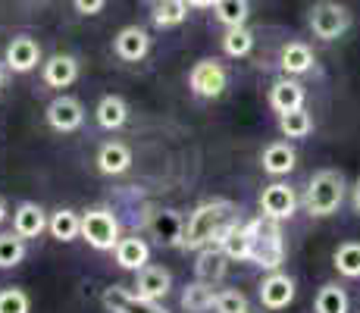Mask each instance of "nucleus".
I'll return each instance as SVG.
<instances>
[{
	"label": "nucleus",
	"mask_w": 360,
	"mask_h": 313,
	"mask_svg": "<svg viewBox=\"0 0 360 313\" xmlns=\"http://www.w3.org/2000/svg\"><path fill=\"white\" fill-rule=\"evenodd\" d=\"M185 4H188L191 10H213L219 0H185Z\"/></svg>",
	"instance_id": "37"
},
{
	"label": "nucleus",
	"mask_w": 360,
	"mask_h": 313,
	"mask_svg": "<svg viewBox=\"0 0 360 313\" xmlns=\"http://www.w3.org/2000/svg\"><path fill=\"white\" fill-rule=\"evenodd\" d=\"M113 257H116V267L120 269L138 273V269H144L150 263V245L144 238H138V235H122Z\"/></svg>",
	"instance_id": "20"
},
{
	"label": "nucleus",
	"mask_w": 360,
	"mask_h": 313,
	"mask_svg": "<svg viewBox=\"0 0 360 313\" xmlns=\"http://www.w3.org/2000/svg\"><path fill=\"white\" fill-rule=\"evenodd\" d=\"M348 191H351V207H354V213L360 217V179H354V185H351Z\"/></svg>",
	"instance_id": "36"
},
{
	"label": "nucleus",
	"mask_w": 360,
	"mask_h": 313,
	"mask_svg": "<svg viewBox=\"0 0 360 313\" xmlns=\"http://www.w3.org/2000/svg\"><path fill=\"white\" fill-rule=\"evenodd\" d=\"M260 166H263V172H266V176L282 179V176H288V172L297 166V151L288 141H273V144H266V148H263Z\"/></svg>",
	"instance_id": "19"
},
{
	"label": "nucleus",
	"mask_w": 360,
	"mask_h": 313,
	"mask_svg": "<svg viewBox=\"0 0 360 313\" xmlns=\"http://www.w3.org/2000/svg\"><path fill=\"white\" fill-rule=\"evenodd\" d=\"M332 267L345 279H360V241H342L332 250Z\"/></svg>",
	"instance_id": "28"
},
{
	"label": "nucleus",
	"mask_w": 360,
	"mask_h": 313,
	"mask_svg": "<svg viewBox=\"0 0 360 313\" xmlns=\"http://www.w3.org/2000/svg\"><path fill=\"white\" fill-rule=\"evenodd\" d=\"M150 232H154V238L160 241V245H169V248H182L185 241V219L179 210H157L150 213L148 219Z\"/></svg>",
	"instance_id": "17"
},
{
	"label": "nucleus",
	"mask_w": 360,
	"mask_h": 313,
	"mask_svg": "<svg viewBox=\"0 0 360 313\" xmlns=\"http://www.w3.org/2000/svg\"><path fill=\"white\" fill-rule=\"evenodd\" d=\"M235 219V204L226 198H213V200H204L198 204L195 210L188 213L185 219V241L182 248L185 250H200L213 241V235L226 226V222Z\"/></svg>",
	"instance_id": "1"
},
{
	"label": "nucleus",
	"mask_w": 360,
	"mask_h": 313,
	"mask_svg": "<svg viewBox=\"0 0 360 313\" xmlns=\"http://www.w3.org/2000/svg\"><path fill=\"white\" fill-rule=\"evenodd\" d=\"M0 313H32V298L25 288H0Z\"/></svg>",
	"instance_id": "34"
},
{
	"label": "nucleus",
	"mask_w": 360,
	"mask_h": 313,
	"mask_svg": "<svg viewBox=\"0 0 360 313\" xmlns=\"http://www.w3.org/2000/svg\"><path fill=\"white\" fill-rule=\"evenodd\" d=\"M254 44H257V34L248 29V25H241V29H226V34H223V53L232 60L251 57Z\"/></svg>",
	"instance_id": "29"
},
{
	"label": "nucleus",
	"mask_w": 360,
	"mask_h": 313,
	"mask_svg": "<svg viewBox=\"0 0 360 313\" xmlns=\"http://www.w3.org/2000/svg\"><path fill=\"white\" fill-rule=\"evenodd\" d=\"M101 301L110 313H169L163 304L144 301V298H138L126 285H110V288H103Z\"/></svg>",
	"instance_id": "11"
},
{
	"label": "nucleus",
	"mask_w": 360,
	"mask_h": 313,
	"mask_svg": "<svg viewBox=\"0 0 360 313\" xmlns=\"http://www.w3.org/2000/svg\"><path fill=\"white\" fill-rule=\"evenodd\" d=\"M47 222H51L47 210L41 204H34V200H22V204H16V210H13V232L25 241L44 235Z\"/></svg>",
	"instance_id": "16"
},
{
	"label": "nucleus",
	"mask_w": 360,
	"mask_h": 313,
	"mask_svg": "<svg viewBox=\"0 0 360 313\" xmlns=\"http://www.w3.org/2000/svg\"><path fill=\"white\" fill-rule=\"evenodd\" d=\"M213 298H217V291H213V285L210 282H191V285H185V291H182V310L185 313H207V310H213Z\"/></svg>",
	"instance_id": "27"
},
{
	"label": "nucleus",
	"mask_w": 360,
	"mask_h": 313,
	"mask_svg": "<svg viewBox=\"0 0 360 313\" xmlns=\"http://www.w3.org/2000/svg\"><path fill=\"white\" fill-rule=\"evenodd\" d=\"M47 232H51L57 241H75V238H82V213L69 210V207H60V210L51 213Z\"/></svg>",
	"instance_id": "25"
},
{
	"label": "nucleus",
	"mask_w": 360,
	"mask_h": 313,
	"mask_svg": "<svg viewBox=\"0 0 360 313\" xmlns=\"http://www.w3.org/2000/svg\"><path fill=\"white\" fill-rule=\"evenodd\" d=\"M41 79H44L47 88L63 91V88L79 82V60L72 53H53V57H47L41 63Z\"/></svg>",
	"instance_id": "14"
},
{
	"label": "nucleus",
	"mask_w": 360,
	"mask_h": 313,
	"mask_svg": "<svg viewBox=\"0 0 360 313\" xmlns=\"http://www.w3.org/2000/svg\"><path fill=\"white\" fill-rule=\"evenodd\" d=\"M345 194H348L345 172L320 170V172L310 176L307 188H304V210L316 219H326V217H332V213H338V207L345 204Z\"/></svg>",
	"instance_id": "2"
},
{
	"label": "nucleus",
	"mask_w": 360,
	"mask_h": 313,
	"mask_svg": "<svg viewBox=\"0 0 360 313\" xmlns=\"http://www.w3.org/2000/svg\"><path fill=\"white\" fill-rule=\"evenodd\" d=\"M188 10L191 6L185 0H157L154 10H150V19H154L157 29H179V25L188 19Z\"/></svg>",
	"instance_id": "26"
},
{
	"label": "nucleus",
	"mask_w": 360,
	"mask_h": 313,
	"mask_svg": "<svg viewBox=\"0 0 360 313\" xmlns=\"http://www.w3.org/2000/svg\"><path fill=\"white\" fill-rule=\"evenodd\" d=\"M213 16L223 29H241L248 25V16H251V4L248 0H219L213 6Z\"/></svg>",
	"instance_id": "30"
},
{
	"label": "nucleus",
	"mask_w": 360,
	"mask_h": 313,
	"mask_svg": "<svg viewBox=\"0 0 360 313\" xmlns=\"http://www.w3.org/2000/svg\"><path fill=\"white\" fill-rule=\"evenodd\" d=\"M25 260V238L16 232H0V269H13Z\"/></svg>",
	"instance_id": "32"
},
{
	"label": "nucleus",
	"mask_w": 360,
	"mask_h": 313,
	"mask_svg": "<svg viewBox=\"0 0 360 313\" xmlns=\"http://www.w3.org/2000/svg\"><path fill=\"white\" fill-rule=\"evenodd\" d=\"M254 235V254L251 263L260 267L263 273H276L285 263V235H282V222L266 219V217H254L248 219Z\"/></svg>",
	"instance_id": "3"
},
{
	"label": "nucleus",
	"mask_w": 360,
	"mask_h": 313,
	"mask_svg": "<svg viewBox=\"0 0 360 313\" xmlns=\"http://www.w3.org/2000/svg\"><path fill=\"white\" fill-rule=\"evenodd\" d=\"M150 44H154V38H150V32L144 25H126V29L116 32L113 53L122 63H141L150 53Z\"/></svg>",
	"instance_id": "12"
},
{
	"label": "nucleus",
	"mask_w": 360,
	"mask_h": 313,
	"mask_svg": "<svg viewBox=\"0 0 360 313\" xmlns=\"http://www.w3.org/2000/svg\"><path fill=\"white\" fill-rule=\"evenodd\" d=\"M94 163H98V170L103 176H122V172L131 170V151L122 141H107V144H101Z\"/></svg>",
	"instance_id": "22"
},
{
	"label": "nucleus",
	"mask_w": 360,
	"mask_h": 313,
	"mask_svg": "<svg viewBox=\"0 0 360 313\" xmlns=\"http://www.w3.org/2000/svg\"><path fill=\"white\" fill-rule=\"evenodd\" d=\"M297 204H301L297 191L288 182H279V179L260 191V217H266V219H276V222L292 219L297 213Z\"/></svg>",
	"instance_id": "7"
},
{
	"label": "nucleus",
	"mask_w": 360,
	"mask_h": 313,
	"mask_svg": "<svg viewBox=\"0 0 360 313\" xmlns=\"http://www.w3.org/2000/svg\"><path fill=\"white\" fill-rule=\"evenodd\" d=\"M295 295H297V285L295 279L288 273H282V269H276V273H266L260 279V288H257V298H260V304L266 310H285L288 304L295 301Z\"/></svg>",
	"instance_id": "9"
},
{
	"label": "nucleus",
	"mask_w": 360,
	"mask_h": 313,
	"mask_svg": "<svg viewBox=\"0 0 360 313\" xmlns=\"http://www.w3.org/2000/svg\"><path fill=\"white\" fill-rule=\"evenodd\" d=\"M75 13H82V16H98L103 13V6H107V0H72Z\"/></svg>",
	"instance_id": "35"
},
{
	"label": "nucleus",
	"mask_w": 360,
	"mask_h": 313,
	"mask_svg": "<svg viewBox=\"0 0 360 313\" xmlns=\"http://www.w3.org/2000/svg\"><path fill=\"white\" fill-rule=\"evenodd\" d=\"M131 291H135L138 298H144V301H157V304H160L163 298L172 291L169 269L148 263L144 269H138V273H135V285H131Z\"/></svg>",
	"instance_id": "13"
},
{
	"label": "nucleus",
	"mask_w": 360,
	"mask_h": 313,
	"mask_svg": "<svg viewBox=\"0 0 360 313\" xmlns=\"http://www.w3.org/2000/svg\"><path fill=\"white\" fill-rule=\"evenodd\" d=\"M94 120L103 132H120L129 122V103L120 94H103L94 107Z\"/></svg>",
	"instance_id": "21"
},
{
	"label": "nucleus",
	"mask_w": 360,
	"mask_h": 313,
	"mask_svg": "<svg viewBox=\"0 0 360 313\" xmlns=\"http://www.w3.org/2000/svg\"><path fill=\"white\" fill-rule=\"evenodd\" d=\"M229 257L223 254L217 245H207V248H200L198 250V263H195V273H198V279L200 282H219L226 276V269H229Z\"/></svg>",
	"instance_id": "23"
},
{
	"label": "nucleus",
	"mask_w": 360,
	"mask_h": 313,
	"mask_svg": "<svg viewBox=\"0 0 360 313\" xmlns=\"http://www.w3.org/2000/svg\"><path fill=\"white\" fill-rule=\"evenodd\" d=\"M314 66H316V57H314V51H310V44H304V41H288V44H282V51H279L282 75L297 79V75L314 72Z\"/></svg>",
	"instance_id": "18"
},
{
	"label": "nucleus",
	"mask_w": 360,
	"mask_h": 313,
	"mask_svg": "<svg viewBox=\"0 0 360 313\" xmlns=\"http://www.w3.org/2000/svg\"><path fill=\"white\" fill-rule=\"evenodd\" d=\"M4 63H6V69H10V72L29 75V72L38 69V63H44V60H41V44L32 38V34H16V38L6 44Z\"/></svg>",
	"instance_id": "10"
},
{
	"label": "nucleus",
	"mask_w": 360,
	"mask_h": 313,
	"mask_svg": "<svg viewBox=\"0 0 360 313\" xmlns=\"http://www.w3.org/2000/svg\"><path fill=\"white\" fill-rule=\"evenodd\" d=\"M188 88L204 101L223 97L226 88H229V69L219 60H198L188 72Z\"/></svg>",
	"instance_id": "6"
},
{
	"label": "nucleus",
	"mask_w": 360,
	"mask_h": 313,
	"mask_svg": "<svg viewBox=\"0 0 360 313\" xmlns=\"http://www.w3.org/2000/svg\"><path fill=\"white\" fill-rule=\"evenodd\" d=\"M213 310L217 313H251V304L238 288H223L213 298Z\"/></svg>",
	"instance_id": "33"
},
{
	"label": "nucleus",
	"mask_w": 360,
	"mask_h": 313,
	"mask_svg": "<svg viewBox=\"0 0 360 313\" xmlns=\"http://www.w3.org/2000/svg\"><path fill=\"white\" fill-rule=\"evenodd\" d=\"M351 23H354V19H351V10L345 4H338V0H316L307 13L310 32H314V38H320V41L345 38L351 29Z\"/></svg>",
	"instance_id": "4"
},
{
	"label": "nucleus",
	"mask_w": 360,
	"mask_h": 313,
	"mask_svg": "<svg viewBox=\"0 0 360 313\" xmlns=\"http://www.w3.org/2000/svg\"><path fill=\"white\" fill-rule=\"evenodd\" d=\"M304 103H307V88L297 79H292V75H282V79H276L273 85H269V107L279 116L292 113V110H301Z\"/></svg>",
	"instance_id": "15"
},
{
	"label": "nucleus",
	"mask_w": 360,
	"mask_h": 313,
	"mask_svg": "<svg viewBox=\"0 0 360 313\" xmlns=\"http://www.w3.org/2000/svg\"><path fill=\"white\" fill-rule=\"evenodd\" d=\"M6 219H10V207H6V200L0 198V226H4Z\"/></svg>",
	"instance_id": "38"
},
{
	"label": "nucleus",
	"mask_w": 360,
	"mask_h": 313,
	"mask_svg": "<svg viewBox=\"0 0 360 313\" xmlns=\"http://www.w3.org/2000/svg\"><path fill=\"white\" fill-rule=\"evenodd\" d=\"M44 120L53 132H60V135H72V132H79L82 125H85V107H82L79 97L57 94L51 103H47Z\"/></svg>",
	"instance_id": "8"
},
{
	"label": "nucleus",
	"mask_w": 360,
	"mask_h": 313,
	"mask_svg": "<svg viewBox=\"0 0 360 313\" xmlns=\"http://www.w3.org/2000/svg\"><path fill=\"white\" fill-rule=\"evenodd\" d=\"M6 72H10V69H6V63H0V91H4V79H6Z\"/></svg>",
	"instance_id": "39"
},
{
	"label": "nucleus",
	"mask_w": 360,
	"mask_h": 313,
	"mask_svg": "<svg viewBox=\"0 0 360 313\" xmlns=\"http://www.w3.org/2000/svg\"><path fill=\"white\" fill-rule=\"evenodd\" d=\"M82 238L94 250H116V245L122 238L120 217L110 207H88L82 213Z\"/></svg>",
	"instance_id": "5"
},
{
	"label": "nucleus",
	"mask_w": 360,
	"mask_h": 313,
	"mask_svg": "<svg viewBox=\"0 0 360 313\" xmlns=\"http://www.w3.org/2000/svg\"><path fill=\"white\" fill-rule=\"evenodd\" d=\"M279 132L288 138V141H301L314 132V116H310L307 107L292 110V113H282L279 116Z\"/></svg>",
	"instance_id": "31"
},
{
	"label": "nucleus",
	"mask_w": 360,
	"mask_h": 313,
	"mask_svg": "<svg viewBox=\"0 0 360 313\" xmlns=\"http://www.w3.org/2000/svg\"><path fill=\"white\" fill-rule=\"evenodd\" d=\"M314 313H351V298L338 282L320 285L314 298Z\"/></svg>",
	"instance_id": "24"
}]
</instances>
